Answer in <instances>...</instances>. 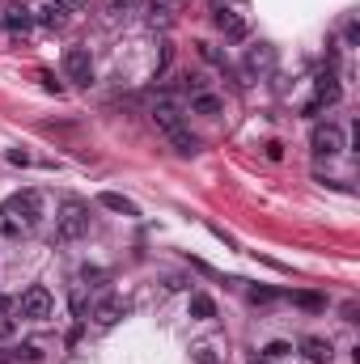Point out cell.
I'll list each match as a JSON object with an SVG mask.
<instances>
[{"label":"cell","mask_w":360,"mask_h":364,"mask_svg":"<svg viewBox=\"0 0 360 364\" xmlns=\"http://www.w3.org/2000/svg\"><path fill=\"white\" fill-rule=\"evenodd\" d=\"M39 220H43V195L39 191H21V195H13V200L0 208V233L21 238V233H30V229H39Z\"/></svg>","instance_id":"cell-1"},{"label":"cell","mask_w":360,"mask_h":364,"mask_svg":"<svg viewBox=\"0 0 360 364\" xmlns=\"http://www.w3.org/2000/svg\"><path fill=\"white\" fill-rule=\"evenodd\" d=\"M149 21H153V26H157V21L170 26V9H166V5H153V9H149Z\"/></svg>","instance_id":"cell-22"},{"label":"cell","mask_w":360,"mask_h":364,"mask_svg":"<svg viewBox=\"0 0 360 364\" xmlns=\"http://www.w3.org/2000/svg\"><path fill=\"white\" fill-rule=\"evenodd\" d=\"M191 318L195 322H212L216 318V301H212V296H204V292H195L191 296Z\"/></svg>","instance_id":"cell-14"},{"label":"cell","mask_w":360,"mask_h":364,"mask_svg":"<svg viewBox=\"0 0 360 364\" xmlns=\"http://www.w3.org/2000/svg\"><path fill=\"white\" fill-rule=\"evenodd\" d=\"M250 364H276V360H267V356H254V360H250Z\"/></svg>","instance_id":"cell-29"},{"label":"cell","mask_w":360,"mask_h":364,"mask_svg":"<svg viewBox=\"0 0 360 364\" xmlns=\"http://www.w3.org/2000/svg\"><path fill=\"white\" fill-rule=\"evenodd\" d=\"M272 68H276V47L258 43V47L246 51V73H250V77H267Z\"/></svg>","instance_id":"cell-8"},{"label":"cell","mask_w":360,"mask_h":364,"mask_svg":"<svg viewBox=\"0 0 360 364\" xmlns=\"http://www.w3.org/2000/svg\"><path fill=\"white\" fill-rule=\"evenodd\" d=\"M97 204H102L106 212H119V216H140V208L127 200V195H119V191H102V195H97Z\"/></svg>","instance_id":"cell-13"},{"label":"cell","mask_w":360,"mask_h":364,"mask_svg":"<svg viewBox=\"0 0 360 364\" xmlns=\"http://www.w3.org/2000/svg\"><path fill=\"white\" fill-rule=\"evenodd\" d=\"M310 149H314L318 157H339V153H343V131H339L335 123H318V127L310 131Z\"/></svg>","instance_id":"cell-6"},{"label":"cell","mask_w":360,"mask_h":364,"mask_svg":"<svg viewBox=\"0 0 360 364\" xmlns=\"http://www.w3.org/2000/svg\"><path fill=\"white\" fill-rule=\"evenodd\" d=\"M39 81H43V89H47V93H64V85H59L51 73H39Z\"/></svg>","instance_id":"cell-24"},{"label":"cell","mask_w":360,"mask_h":364,"mask_svg":"<svg viewBox=\"0 0 360 364\" xmlns=\"http://www.w3.org/2000/svg\"><path fill=\"white\" fill-rule=\"evenodd\" d=\"M292 305H301V309H322L326 301H322L318 292H292Z\"/></svg>","instance_id":"cell-18"},{"label":"cell","mask_w":360,"mask_h":364,"mask_svg":"<svg viewBox=\"0 0 360 364\" xmlns=\"http://www.w3.org/2000/svg\"><path fill=\"white\" fill-rule=\"evenodd\" d=\"M9 161H13V165H26V161H30V153H21V149H13V153H9Z\"/></svg>","instance_id":"cell-28"},{"label":"cell","mask_w":360,"mask_h":364,"mask_svg":"<svg viewBox=\"0 0 360 364\" xmlns=\"http://www.w3.org/2000/svg\"><path fill=\"white\" fill-rule=\"evenodd\" d=\"M13 335H17V322L0 314V339H13Z\"/></svg>","instance_id":"cell-23"},{"label":"cell","mask_w":360,"mask_h":364,"mask_svg":"<svg viewBox=\"0 0 360 364\" xmlns=\"http://www.w3.org/2000/svg\"><path fill=\"white\" fill-rule=\"evenodd\" d=\"M288 352H292V343H284V339H276V343H267V347H263V356H267V360H284Z\"/></svg>","instance_id":"cell-19"},{"label":"cell","mask_w":360,"mask_h":364,"mask_svg":"<svg viewBox=\"0 0 360 364\" xmlns=\"http://www.w3.org/2000/svg\"><path fill=\"white\" fill-rule=\"evenodd\" d=\"M55 5H59L64 13H81V9H85V5H81V0H55Z\"/></svg>","instance_id":"cell-26"},{"label":"cell","mask_w":360,"mask_h":364,"mask_svg":"<svg viewBox=\"0 0 360 364\" xmlns=\"http://www.w3.org/2000/svg\"><path fill=\"white\" fill-rule=\"evenodd\" d=\"M17 360H30V364H35V360H43V352H39V343H21L17 352H13Z\"/></svg>","instance_id":"cell-21"},{"label":"cell","mask_w":360,"mask_h":364,"mask_svg":"<svg viewBox=\"0 0 360 364\" xmlns=\"http://www.w3.org/2000/svg\"><path fill=\"white\" fill-rule=\"evenodd\" d=\"M153 123H157L161 131H166V136H170V144H174L178 153H187V157H191L195 149H200V140H195L191 131H187L182 115H178V111H174L170 102H157V106H153Z\"/></svg>","instance_id":"cell-3"},{"label":"cell","mask_w":360,"mask_h":364,"mask_svg":"<svg viewBox=\"0 0 360 364\" xmlns=\"http://www.w3.org/2000/svg\"><path fill=\"white\" fill-rule=\"evenodd\" d=\"M64 73L73 85H93V55L89 47H68L64 51Z\"/></svg>","instance_id":"cell-4"},{"label":"cell","mask_w":360,"mask_h":364,"mask_svg":"<svg viewBox=\"0 0 360 364\" xmlns=\"http://www.w3.org/2000/svg\"><path fill=\"white\" fill-rule=\"evenodd\" d=\"M55 238L64 246H73L81 238H89V204L81 200H64L59 204V216H55Z\"/></svg>","instance_id":"cell-2"},{"label":"cell","mask_w":360,"mask_h":364,"mask_svg":"<svg viewBox=\"0 0 360 364\" xmlns=\"http://www.w3.org/2000/svg\"><path fill=\"white\" fill-rule=\"evenodd\" d=\"M216 30H220L225 39H234V43L246 39V21H242L234 9H216Z\"/></svg>","instance_id":"cell-11"},{"label":"cell","mask_w":360,"mask_h":364,"mask_svg":"<svg viewBox=\"0 0 360 364\" xmlns=\"http://www.w3.org/2000/svg\"><path fill=\"white\" fill-rule=\"evenodd\" d=\"M51 309H55V301H51V292H47L43 284H35V288L21 292V318H30V322H47Z\"/></svg>","instance_id":"cell-5"},{"label":"cell","mask_w":360,"mask_h":364,"mask_svg":"<svg viewBox=\"0 0 360 364\" xmlns=\"http://www.w3.org/2000/svg\"><path fill=\"white\" fill-rule=\"evenodd\" d=\"M5 305H9V301H5V292H0V309H5Z\"/></svg>","instance_id":"cell-30"},{"label":"cell","mask_w":360,"mask_h":364,"mask_svg":"<svg viewBox=\"0 0 360 364\" xmlns=\"http://www.w3.org/2000/svg\"><path fill=\"white\" fill-rule=\"evenodd\" d=\"M191 360H195V364H225V356H220L212 343H195V347H191Z\"/></svg>","instance_id":"cell-17"},{"label":"cell","mask_w":360,"mask_h":364,"mask_svg":"<svg viewBox=\"0 0 360 364\" xmlns=\"http://www.w3.org/2000/svg\"><path fill=\"white\" fill-rule=\"evenodd\" d=\"M297 347H301V356H305L310 364H331V356H335L331 339H322V335H305Z\"/></svg>","instance_id":"cell-9"},{"label":"cell","mask_w":360,"mask_h":364,"mask_svg":"<svg viewBox=\"0 0 360 364\" xmlns=\"http://www.w3.org/2000/svg\"><path fill=\"white\" fill-rule=\"evenodd\" d=\"M267 157H272V161H280V157H284V144H276V140H272V144H267Z\"/></svg>","instance_id":"cell-27"},{"label":"cell","mask_w":360,"mask_h":364,"mask_svg":"<svg viewBox=\"0 0 360 364\" xmlns=\"http://www.w3.org/2000/svg\"><path fill=\"white\" fill-rule=\"evenodd\" d=\"M119 318H123V301H119V296H102V301L93 305V322L97 326H115Z\"/></svg>","instance_id":"cell-12"},{"label":"cell","mask_w":360,"mask_h":364,"mask_svg":"<svg viewBox=\"0 0 360 364\" xmlns=\"http://www.w3.org/2000/svg\"><path fill=\"white\" fill-rule=\"evenodd\" d=\"M30 17H35L39 26H47V30H64V21H68V13H64L55 0H43L39 9H30Z\"/></svg>","instance_id":"cell-10"},{"label":"cell","mask_w":360,"mask_h":364,"mask_svg":"<svg viewBox=\"0 0 360 364\" xmlns=\"http://www.w3.org/2000/svg\"><path fill=\"white\" fill-rule=\"evenodd\" d=\"M339 81H335V73H322L318 77V85H314V97H310V102H305V115H322L326 106H335L339 102Z\"/></svg>","instance_id":"cell-7"},{"label":"cell","mask_w":360,"mask_h":364,"mask_svg":"<svg viewBox=\"0 0 360 364\" xmlns=\"http://www.w3.org/2000/svg\"><path fill=\"white\" fill-rule=\"evenodd\" d=\"M5 26L13 30V35H26V30L35 26V17H30V9H9L5 13Z\"/></svg>","instance_id":"cell-16"},{"label":"cell","mask_w":360,"mask_h":364,"mask_svg":"<svg viewBox=\"0 0 360 364\" xmlns=\"http://www.w3.org/2000/svg\"><path fill=\"white\" fill-rule=\"evenodd\" d=\"M136 9V0H106V13L111 17H123V13H132Z\"/></svg>","instance_id":"cell-20"},{"label":"cell","mask_w":360,"mask_h":364,"mask_svg":"<svg viewBox=\"0 0 360 364\" xmlns=\"http://www.w3.org/2000/svg\"><path fill=\"white\" fill-rule=\"evenodd\" d=\"M191 111H195V115H220L225 102H220L216 93H195V97H191Z\"/></svg>","instance_id":"cell-15"},{"label":"cell","mask_w":360,"mask_h":364,"mask_svg":"<svg viewBox=\"0 0 360 364\" xmlns=\"http://www.w3.org/2000/svg\"><path fill=\"white\" fill-rule=\"evenodd\" d=\"M250 301L258 305V301H276V292L272 288H250Z\"/></svg>","instance_id":"cell-25"}]
</instances>
